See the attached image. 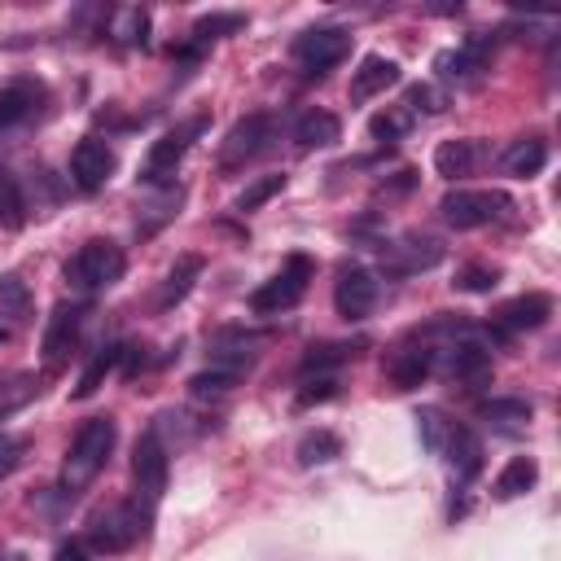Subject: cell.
<instances>
[{
  "mask_svg": "<svg viewBox=\"0 0 561 561\" xmlns=\"http://www.w3.org/2000/svg\"><path fill=\"white\" fill-rule=\"evenodd\" d=\"M114 438H118L114 416H92V421L79 425V434H75V443H70V451L61 460V491L66 495L83 491L105 469V460L114 451Z\"/></svg>",
  "mask_w": 561,
  "mask_h": 561,
  "instance_id": "cell-1",
  "label": "cell"
},
{
  "mask_svg": "<svg viewBox=\"0 0 561 561\" xmlns=\"http://www.w3.org/2000/svg\"><path fill=\"white\" fill-rule=\"evenodd\" d=\"M123 267H127L123 250H118L114 241L96 237V241H83V245L66 259V280H70V289H79V294H96V289H110V285L123 276Z\"/></svg>",
  "mask_w": 561,
  "mask_h": 561,
  "instance_id": "cell-2",
  "label": "cell"
},
{
  "mask_svg": "<svg viewBox=\"0 0 561 561\" xmlns=\"http://www.w3.org/2000/svg\"><path fill=\"white\" fill-rule=\"evenodd\" d=\"M311 276H316V263H311L307 254H289V259L280 263V272H276L272 280H263V285L250 294V311H254V316H280V311H289V307L307 294Z\"/></svg>",
  "mask_w": 561,
  "mask_h": 561,
  "instance_id": "cell-3",
  "label": "cell"
},
{
  "mask_svg": "<svg viewBox=\"0 0 561 561\" xmlns=\"http://www.w3.org/2000/svg\"><path fill=\"white\" fill-rule=\"evenodd\" d=\"M346 53H351V31L346 26H307L294 39V66L302 75H329Z\"/></svg>",
  "mask_w": 561,
  "mask_h": 561,
  "instance_id": "cell-4",
  "label": "cell"
},
{
  "mask_svg": "<svg viewBox=\"0 0 561 561\" xmlns=\"http://www.w3.org/2000/svg\"><path fill=\"white\" fill-rule=\"evenodd\" d=\"M140 535H145V513H140L136 504H127V500L101 508V513L92 517V526H88V543H92L96 552H127Z\"/></svg>",
  "mask_w": 561,
  "mask_h": 561,
  "instance_id": "cell-5",
  "label": "cell"
},
{
  "mask_svg": "<svg viewBox=\"0 0 561 561\" xmlns=\"http://www.w3.org/2000/svg\"><path fill=\"white\" fill-rule=\"evenodd\" d=\"M206 131V118H188V123H180V127H171V131H162L153 145H149V153H145V180L149 184H162V180H171L175 175V167H180V158L188 153V145L197 140Z\"/></svg>",
  "mask_w": 561,
  "mask_h": 561,
  "instance_id": "cell-6",
  "label": "cell"
},
{
  "mask_svg": "<svg viewBox=\"0 0 561 561\" xmlns=\"http://www.w3.org/2000/svg\"><path fill=\"white\" fill-rule=\"evenodd\" d=\"M131 482L145 495V504H158V495L167 491V447L158 438V430H145L131 447Z\"/></svg>",
  "mask_w": 561,
  "mask_h": 561,
  "instance_id": "cell-7",
  "label": "cell"
},
{
  "mask_svg": "<svg viewBox=\"0 0 561 561\" xmlns=\"http://www.w3.org/2000/svg\"><path fill=\"white\" fill-rule=\"evenodd\" d=\"M500 206H504V197L486 193V188H451L438 202V210H443V219L451 228H482V224L500 219Z\"/></svg>",
  "mask_w": 561,
  "mask_h": 561,
  "instance_id": "cell-8",
  "label": "cell"
},
{
  "mask_svg": "<svg viewBox=\"0 0 561 561\" xmlns=\"http://www.w3.org/2000/svg\"><path fill=\"white\" fill-rule=\"evenodd\" d=\"M267 140H272V118L267 114H250V118L232 123V131L219 145V167H228V171L245 167L250 158H259L267 149Z\"/></svg>",
  "mask_w": 561,
  "mask_h": 561,
  "instance_id": "cell-9",
  "label": "cell"
},
{
  "mask_svg": "<svg viewBox=\"0 0 561 561\" xmlns=\"http://www.w3.org/2000/svg\"><path fill=\"white\" fill-rule=\"evenodd\" d=\"M79 324H83V307L79 302H57L53 307V316H48V324H44V364L57 373L66 359H70V351H75V342H79Z\"/></svg>",
  "mask_w": 561,
  "mask_h": 561,
  "instance_id": "cell-10",
  "label": "cell"
},
{
  "mask_svg": "<svg viewBox=\"0 0 561 561\" xmlns=\"http://www.w3.org/2000/svg\"><path fill=\"white\" fill-rule=\"evenodd\" d=\"M373 302H377V280H373V272H368V267H346V272L337 276V285H333V307H337V316H342V320H364V316L373 311Z\"/></svg>",
  "mask_w": 561,
  "mask_h": 561,
  "instance_id": "cell-11",
  "label": "cell"
},
{
  "mask_svg": "<svg viewBox=\"0 0 561 561\" xmlns=\"http://www.w3.org/2000/svg\"><path fill=\"white\" fill-rule=\"evenodd\" d=\"M110 175H114V153H110V145L96 140V136L79 140L75 153H70V180H75L83 193H92V188H101Z\"/></svg>",
  "mask_w": 561,
  "mask_h": 561,
  "instance_id": "cell-12",
  "label": "cell"
},
{
  "mask_svg": "<svg viewBox=\"0 0 561 561\" xmlns=\"http://www.w3.org/2000/svg\"><path fill=\"white\" fill-rule=\"evenodd\" d=\"M548 316H552V298L539 294V289H530V294H517V298H508L504 307H495L491 324H495L500 333H522V329H539Z\"/></svg>",
  "mask_w": 561,
  "mask_h": 561,
  "instance_id": "cell-13",
  "label": "cell"
},
{
  "mask_svg": "<svg viewBox=\"0 0 561 561\" xmlns=\"http://www.w3.org/2000/svg\"><path fill=\"white\" fill-rule=\"evenodd\" d=\"M438 373L451 381H482L491 373V355L482 342H447L438 351Z\"/></svg>",
  "mask_w": 561,
  "mask_h": 561,
  "instance_id": "cell-14",
  "label": "cell"
},
{
  "mask_svg": "<svg viewBox=\"0 0 561 561\" xmlns=\"http://www.w3.org/2000/svg\"><path fill=\"white\" fill-rule=\"evenodd\" d=\"M438 456H447L451 473H456L460 482H469V478L482 469V438H478L469 425H456V421H451V430H447Z\"/></svg>",
  "mask_w": 561,
  "mask_h": 561,
  "instance_id": "cell-15",
  "label": "cell"
},
{
  "mask_svg": "<svg viewBox=\"0 0 561 561\" xmlns=\"http://www.w3.org/2000/svg\"><path fill=\"white\" fill-rule=\"evenodd\" d=\"M399 79H403V75H399V61L373 53V57H364L359 70L351 75V101H373V96H381L386 88H394Z\"/></svg>",
  "mask_w": 561,
  "mask_h": 561,
  "instance_id": "cell-16",
  "label": "cell"
},
{
  "mask_svg": "<svg viewBox=\"0 0 561 561\" xmlns=\"http://www.w3.org/2000/svg\"><path fill=\"white\" fill-rule=\"evenodd\" d=\"M386 267L390 272H425V267H434L438 259H443V245L434 241V237H403V241H394V245H386Z\"/></svg>",
  "mask_w": 561,
  "mask_h": 561,
  "instance_id": "cell-17",
  "label": "cell"
},
{
  "mask_svg": "<svg viewBox=\"0 0 561 561\" xmlns=\"http://www.w3.org/2000/svg\"><path fill=\"white\" fill-rule=\"evenodd\" d=\"M39 101H44V88L31 83V79H18V83L0 88V136L13 131V127H22L26 118H35Z\"/></svg>",
  "mask_w": 561,
  "mask_h": 561,
  "instance_id": "cell-18",
  "label": "cell"
},
{
  "mask_svg": "<svg viewBox=\"0 0 561 561\" xmlns=\"http://www.w3.org/2000/svg\"><path fill=\"white\" fill-rule=\"evenodd\" d=\"M337 136H342V123H337V114H329V110H307V114L294 123V145H298V153L329 149V145H337Z\"/></svg>",
  "mask_w": 561,
  "mask_h": 561,
  "instance_id": "cell-19",
  "label": "cell"
},
{
  "mask_svg": "<svg viewBox=\"0 0 561 561\" xmlns=\"http://www.w3.org/2000/svg\"><path fill=\"white\" fill-rule=\"evenodd\" d=\"M543 162H548V145H543L539 136H522V140H513V145L504 149V158H500L504 175H513V180H530V175H539Z\"/></svg>",
  "mask_w": 561,
  "mask_h": 561,
  "instance_id": "cell-20",
  "label": "cell"
},
{
  "mask_svg": "<svg viewBox=\"0 0 561 561\" xmlns=\"http://www.w3.org/2000/svg\"><path fill=\"white\" fill-rule=\"evenodd\" d=\"M197 276H202V254H180V259L171 263V272L162 276V289H158V307L167 311V307L184 302Z\"/></svg>",
  "mask_w": 561,
  "mask_h": 561,
  "instance_id": "cell-21",
  "label": "cell"
},
{
  "mask_svg": "<svg viewBox=\"0 0 561 561\" xmlns=\"http://www.w3.org/2000/svg\"><path fill=\"white\" fill-rule=\"evenodd\" d=\"M478 416H482L491 430H500V434H522V430L530 425V403H526V399H486V403L478 408Z\"/></svg>",
  "mask_w": 561,
  "mask_h": 561,
  "instance_id": "cell-22",
  "label": "cell"
},
{
  "mask_svg": "<svg viewBox=\"0 0 561 561\" xmlns=\"http://www.w3.org/2000/svg\"><path fill=\"white\" fill-rule=\"evenodd\" d=\"M473 162H478V145L473 140H443L434 149V171L443 180H465L473 175Z\"/></svg>",
  "mask_w": 561,
  "mask_h": 561,
  "instance_id": "cell-23",
  "label": "cell"
},
{
  "mask_svg": "<svg viewBox=\"0 0 561 561\" xmlns=\"http://www.w3.org/2000/svg\"><path fill=\"white\" fill-rule=\"evenodd\" d=\"M430 368H434V355H430L425 346H408V351H399V355L390 359V381H394L399 390H412V386H421V381L430 377Z\"/></svg>",
  "mask_w": 561,
  "mask_h": 561,
  "instance_id": "cell-24",
  "label": "cell"
},
{
  "mask_svg": "<svg viewBox=\"0 0 561 561\" xmlns=\"http://www.w3.org/2000/svg\"><path fill=\"white\" fill-rule=\"evenodd\" d=\"M539 482V465L530 456H513L495 478V500H517Z\"/></svg>",
  "mask_w": 561,
  "mask_h": 561,
  "instance_id": "cell-25",
  "label": "cell"
},
{
  "mask_svg": "<svg viewBox=\"0 0 561 561\" xmlns=\"http://www.w3.org/2000/svg\"><path fill=\"white\" fill-rule=\"evenodd\" d=\"M35 394H39V377L35 373H9V377H0V421L13 416V412H22Z\"/></svg>",
  "mask_w": 561,
  "mask_h": 561,
  "instance_id": "cell-26",
  "label": "cell"
},
{
  "mask_svg": "<svg viewBox=\"0 0 561 561\" xmlns=\"http://www.w3.org/2000/svg\"><path fill=\"white\" fill-rule=\"evenodd\" d=\"M180 202H184V188H171V184H167L158 197H149V202H145V210H140V219H136V228H140L145 237H149V232H158V228L175 215V206H180Z\"/></svg>",
  "mask_w": 561,
  "mask_h": 561,
  "instance_id": "cell-27",
  "label": "cell"
},
{
  "mask_svg": "<svg viewBox=\"0 0 561 561\" xmlns=\"http://www.w3.org/2000/svg\"><path fill=\"white\" fill-rule=\"evenodd\" d=\"M342 456V438L337 434H329V430H311V434H302V443H298V465H329V460H337Z\"/></svg>",
  "mask_w": 561,
  "mask_h": 561,
  "instance_id": "cell-28",
  "label": "cell"
},
{
  "mask_svg": "<svg viewBox=\"0 0 561 561\" xmlns=\"http://www.w3.org/2000/svg\"><path fill=\"white\" fill-rule=\"evenodd\" d=\"M0 311L13 316V320H26L31 316V289L18 272H4L0 276Z\"/></svg>",
  "mask_w": 561,
  "mask_h": 561,
  "instance_id": "cell-29",
  "label": "cell"
},
{
  "mask_svg": "<svg viewBox=\"0 0 561 561\" xmlns=\"http://www.w3.org/2000/svg\"><path fill=\"white\" fill-rule=\"evenodd\" d=\"M118 359H123V346H105V351H96V355H92V364L83 368V377H79V386H75V394H79V399H88V394H96V386L105 381V373H110V368H114Z\"/></svg>",
  "mask_w": 561,
  "mask_h": 561,
  "instance_id": "cell-30",
  "label": "cell"
},
{
  "mask_svg": "<svg viewBox=\"0 0 561 561\" xmlns=\"http://www.w3.org/2000/svg\"><path fill=\"white\" fill-rule=\"evenodd\" d=\"M26 219V202H22V188L9 171H0V228H22Z\"/></svg>",
  "mask_w": 561,
  "mask_h": 561,
  "instance_id": "cell-31",
  "label": "cell"
},
{
  "mask_svg": "<svg viewBox=\"0 0 561 561\" xmlns=\"http://www.w3.org/2000/svg\"><path fill=\"white\" fill-rule=\"evenodd\" d=\"M245 26V13H206L193 22V44H206V39H219V35H232Z\"/></svg>",
  "mask_w": 561,
  "mask_h": 561,
  "instance_id": "cell-32",
  "label": "cell"
},
{
  "mask_svg": "<svg viewBox=\"0 0 561 561\" xmlns=\"http://www.w3.org/2000/svg\"><path fill=\"white\" fill-rule=\"evenodd\" d=\"M285 188V175H259L254 184H245L241 193H237V210H259L267 197H276Z\"/></svg>",
  "mask_w": 561,
  "mask_h": 561,
  "instance_id": "cell-33",
  "label": "cell"
},
{
  "mask_svg": "<svg viewBox=\"0 0 561 561\" xmlns=\"http://www.w3.org/2000/svg\"><path fill=\"white\" fill-rule=\"evenodd\" d=\"M351 355H355V346H346V342L311 346V351L302 355V373H324V368H333V364H342V359H351Z\"/></svg>",
  "mask_w": 561,
  "mask_h": 561,
  "instance_id": "cell-34",
  "label": "cell"
},
{
  "mask_svg": "<svg viewBox=\"0 0 561 561\" xmlns=\"http://www.w3.org/2000/svg\"><path fill=\"white\" fill-rule=\"evenodd\" d=\"M500 285V272L486 267V263H465L456 272V289H469V294H491Z\"/></svg>",
  "mask_w": 561,
  "mask_h": 561,
  "instance_id": "cell-35",
  "label": "cell"
},
{
  "mask_svg": "<svg viewBox=\"0 0 561 561\" xmlns=\"http://www.w3.org/2000/svg\"><path fill=\"white\" fill-rule=\"evenodd\" d=\"M237 377H241V373H232V368H219V364H215V368L197 373L188 386H193V394H224V390H232V386H237Z\"/></svg>",
  "mask_w": 561,
  "mask_h": 561,
  "instance_id": "cell-36",
  "label": "cell"
},
{
  "mask_svg": "<svg viewBox=\"0 0 561 561\" xmlns=\"http://www.w3.org/2000/svg\"><path fill=\"white\" fill-rule=\"evenodd\" d=\"M408 123H412V114L408 110H386V114H373V136L377 140H399L403 131H408Z\"/></svg>",
  "mask_w": 561,
  "mask_h": 561,
  "instance_id": "cell-37",
  "label": "cell"
},
{
  "mask_svg": "<svg viewBox=\"0 0 561 561\" xmlns=\"http://www.w3.org/2000/svg\"><path fill=\"white\" fill-rule=\"evenodd\" d=\"M416 421H421V438H425V447H430V451H438V447H443V438H447V430H451V421H447L438 408H425Z\"/></svg>",
  "mask_w": 561,
  "mask_h": 561,
  "instance_id": "cell-38",
  "label": "cell"
},
{
  "mask_svg": "<svg viewBox=\"0 0 561 561\" xmlns=\"http://www.w3.org/2000/svg\"><path fill=\"white\" fill-rule=\"evenodd\" d=\"M408 105H412V110H425V114H438V110L447 105V96H443L434 83H416V88L408 92Z\"/></svg>",
  "mask_w": 561,
  "mask_h": 561,
  "instance_id": "cell-39",
  "label": "cell"
},
{
  "mask_svg": "<svg viewBox=\"0 0 561 561\" xmlns=\"http://www.w3.org/2000/svg\"><path fill=\"white\" fill-rule=\"evenodd\" d=\"M18 456H22V443L0 434V478H9V473L18 469Z\"/></svg>",
  "mask_w": 561,
  "mask_h": 561,
  "instance_id": "cell-40",
  "label": "cell"
},
{
  "mask_svg": "<svg viewBox=\"0 0 561 561\" xmlns=\"http://www.w3.org/2000/svg\"><path fill=\"white\" fill-rule=\"evenodd\" d=\"M333 394V377H320V381H311L302 394H298V403H316V399H329Z\"/></svg>",
  "mask_w": 561,
  "mask_h": 561,
  "instance_id": "cell-41",
  "label": "cell"
},
{
  "mask_svg": "<svg viewBox=\"0 0 561 561\" xmlns=\"http://www.w3.org/2000/svg\"><path fill=\"white\" fill-rule=\"evenodd\" d=\"M53 561H88V552H83V543L70 539V543H61V548L53 552Z\"/></svg>",
  "mask_w": 561,
  "mask_h": 561,
  "instance_id": "cell-42",
  "label": "cell"
},
{
  "mask_svg": "<svg viewBox=\"0 0 561 561\" xmlns=\"http://www.w3.org/2000/svg\"><path fill=\"white\" fill-rule=\"evenodd\" d=\"M4 337H9V333H4V329H0V342H4Z\"/></svg>",
  "mask_w": 561,
  "mask_h": 561,
  "instance_id": "cell-43",
  "label": "cell"
},
{
  "mask_svg": "<svg viewBox=\"0 0 561 561\" xmlns=\"http://www.w3.org/2000/svg\"><path fill=\"white\" fill-rule=\"evenodd\" d=\"M0 561H9V557H0Z\"/></svg>",
  "mask_w": 561,
  "mask_h": 561,
  "instance_id": "cell-44",
  "label": "cell"
}]
</instances>
